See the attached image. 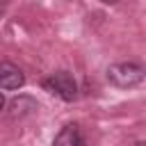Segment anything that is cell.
I'll list each match as a JSON object with an SVG mask.
<instances>
[{
    "mask_svg": "<svg viewBox=\"0 0 146 146\" xmlns=\"http://www.w3.org/2000/svg\"><path fill=\"white\" fill-rule=\"evenodd\" d=\"M107 80L119 89H130L141 84L144 80V66L137 62H119L107 68Z\"/></svg>",
    "mask_w": 146,
    "mask_h": 146,
    "instance_id": "1",
    "label": "cell"
},
{
    "mask_svg": "<svg viewBox=\"0 0 146 146\" xmlns=\"http://www.w3.org/2000/svg\"><path fill=\"white\" fill-rule=\"evenodd\" d=\"M7 5H9V0H0V18H2L5 11H7Z\"/></svg>",
    "mask_w": 146,
    "mask_h": 146,
    "instance_id": "5",
    "label": "cell"
},
{
    "mask_svg": "<svg viewBox=\"0 0 146 146\" xmlns=\"http://www.w3.org/2000/svg\"><path fill=\"white\" fill-rule=\"evenodd\" d=\"M25 84L23 71L11 62H0V89H21Z\"/></svg>",
    "mask_w": 146,
    "mask_h": 146,
    "instance_id": "3",
    "label": "cell"
},
{
    "mask_svg": "<svg viewBox=\"0 0 146 146\" xmlns=\"http://www.w3.org/2000/svg\"><path fill=\"white\" fill-rule=\"evenodd\" d=\"M137 146H144V144H141V141H139V144H137Z\"/></svg>",
    "mask_w": 146,
    "mask_h": 146,
    "instance_id": "8",
    "label": "cell"
},
{
    "mask_svg": "<svg viewBox=\"0 0 146 146\" xmlns=\"http://www.w3.org/2000/svg\"><path fill=\"white\" fill-rule=\"evenodd\" d=\"M43 89L59 96L62 100H73L78 96V82L73 80V75L68 71H57L50 78L43 80Z\"/></svg>",
    "mask_w": 146,
    "mask_h": 146,
    "instance_id": "2",
    "label": "cell"
},
{
    "mask_svg": "<svg viewBox=\"0 0 146 146\" xmlns=\"http://www.w3.org/2000/svg\"><path fill=\"white\" fill-rule=\"evenodd\" d=\"M52 146H87V139H84L78 123H68L57 132Z\"/></svg>",
    "mask_w": 146,
    "mask_h": 146,
    "instance_id": "4",
    "label": "cell"
},
{
    "mask_svg": "<svg viewBox=\"0 0 146 146\" xmlns=\"http://www.w3.org/2000/svg\"><path fill=\"white\" fill-rule=\"evenodd\" d=\"M100 2H105V5H116L119 0H100Z\"/></svg>",
    "mask_w": 146,
    "mask_h": 146,
    "instance_id": "7",
    "label": "cell"
},
{
    "mask_svg": "<svg viewBox=\"0 0 146 146\" xmlns=\"http://www.w3.org/2000/svg\"><path fill=\"white\" fill-rule=\"evenodd\" d=\"M5 110V96H2V91H0V112Z\"/></svg>",
    "mask_w": 146,
    "mask_h": 146,
    "instance_id": "6",
    "label": "cell"
}]
</instances>
